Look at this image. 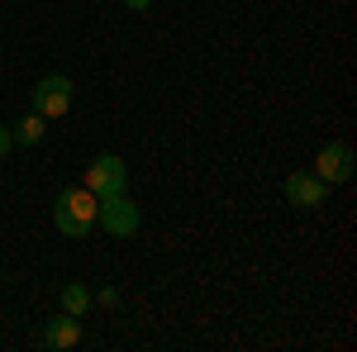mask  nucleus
Returning a JSON list of instances; mask_svg holds the SVG:
<instances>
[{
    "mask_svg": "<svg viewBox=\"0 0 357 352\" xmlns=\"http://www.w3.org/2000/svg\"><path fill=\"white\" fill-rule=\"evenodd\" d=\"M96 210H100V195H91L86 186H72L57 195L53 205V224L67 234V238H86L96 229Z\"/></svg>",
    "mask_w": 357,
    "mask_h": 352,
    "instance_id": "obj_1",
    "label": "nucleus"
},
{
    "mask_svg": "<svg viewBox=\"0 0 357 352\" xmlns=\"http://www.w3.org/2000/svg\"><path fill=\"white\" fill-rule=\"evenodd\" d=\"M124 186H129V167L119 162L114 153H100L96 162L86 167V190H91V195L105 200V195H119Z\"/></svg>",
    "mask_w": 357,
    "mask_h": 352,
    "instance_id": "obj_2",
    "label": "nucleus"
},
{
    "mask_svg": "<svg viewBox=\"0 0 357 352\" xmlns=\"http://www.w3.org/2000/svg\"><path fill=\"white\" fill-rule=\"evenodd\" d=\"M96 219H100V229L114 234V238L138 234V205L124 195V190H119V195H105V200H100V210H96Z\"/></svg>",
    "mask_w": 357,
    "mask_h": 352,
    "instance_id": "obj_3",
    "label": "nucleus"
},
{
    "mask_svg": "<svg viewBox=\"0 0 357 352\" xmlns=\"http://www.w3.org/2000/svg\"><path fill=\"white\" fill-rule=\"evenodd\" d=\"M33 109L43 119H62L72 109V82L67 77H43V82L33 86Z\"/></svg>",
    "mask_w": 357,
    "mask_h": 352,
    "instance_id": "obj_4",
    "label": "nucleus"
},
{
    "mask_svg": "<svg viewBox=\"0 0 357 352\" xmlns=\"http://www.w3.org/2000/svg\"><path fill=\"white\" fill-rule=\"evenodd\" d=\"M314 176H319L324 186H343V181L353 176V148H348V143H324L319 158H314Z\"/></svg>",
    "mask_w": 357,
    "mask_h": 352,
    "instance_id": "obj_5",
    "label": "nucleus"
},
{
    "mask_svg": "<svg viewBox=\"0 0 357 352\" xmlns=\"http://www.w3.org/2000/svg\"><path fill=\"white\" fill-rule=\"evenodd\" d=\"M281 190H286V200H291V205H305V210L324 205V195H329V186H324V181L314 176V171H291Z\"/></svg>",
    "mask_w": 357,
    "mask_h": 352,
    "instance_id": "obj_6",
    "label": "nucleus"
},
{
    "mask_svg": "<svg viewBox=\"0 0 357 352\" xmlns=\"http://www.w3.org/2000/svg\"><path fill=\"white\" fill-rule=\"evenodd\" d=\"M43 343H48V348H77V343H82V319L62 309L57 319H48V328H43Z\"/></svg>",
    "mask_w": 357,
    "mask_h": 352,
    "instance_id": "obj_7",
    "label": "nucleus"
},
{
    "mask_svg": "<svg viewBox=\"0 0 357 352\" xmlns=\"http://www.w3.org/2000/svg\"><path fill=\"white\" fill-rule=\"evenodd\" d=\"M43 124H48V119H43V114L33 109V114H24V119H20V124L10 129V138H15V143H24V148H33V143H43V134H48Z\"/></svg>",
    "mask_w": 357,
    "mask_h": 352,
    "instance_id": "obj_8",
    "label": "nucleus"
},
{
    "mask_svg": "<svg viewBox=\"0 0 357 352\" xmlns=\"http://www.w3.org/2000/svg\"><path fill=\"white\" fill-rule=\"evenodd\" d=\"M91 305H96V300H91L86 286H77V281H72V286H62V309H67V314H77V319H82Z\"/></svg>",
    "mask_w": 357,
    "mask_h": 352,
    "instance_id": "obj_9",
    "label": "nucleus"
},
{
    "mask_svg": "<svg viewBox=\"0 0 357 352\" xmlns=\"http://www.w3.org/2000/svg\"><path fill=\"white\" fill-rule=\"evenodd\" d=\"M10 148H15V138H10V129H5V124H0V158H5Z\"/></svg>",
    "mask_w": 357,
    "mask_h": 352,
    "instance_id": "obj_10",
    "label": "nucleus"
},
{
    "mask_svg": "<svg viewBox=\"0 0 357 352\" xmlns=\"http://www.w3.org/2000/svg\"><path fill=\"white\" fill-rule=\"evenodd\" d=\"M124 5H129V10H148L153 0H124Z\"/></svg>",
    "mask_w": 357,
    "mask_h": 352,
    "instance_id": "obj_11",
    "label": "nucleus"
}]
</instances>
